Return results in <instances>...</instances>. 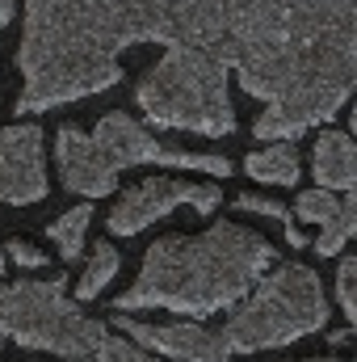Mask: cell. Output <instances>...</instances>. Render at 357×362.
Returning <instances> with one entry per match:
<instances>
[{"label":"cell","mask_w":357,"mask_h":362,"mask_svg":"<svg viewBox=\"0 0 357 362\" xmlns=\"http://www.w3.org/2000/svg\"><path fill=\"white\" fill-rule=\"evenodd\" d=\"M47 198V156H42V127L13 122L0 131V202L25 206Z\"/></svg>","instance_id":"ba28073f"},{"label":"cell","mask_w":357,"mask_h":362,"mask_svg":"<svg viewBox=\"0 0 357 362\" xmlns=\"http://www.w3.org/2000/svg\"><path fill=\"white\" fill-rule=\"evenodd\" d=\"M324 320H328V299L315 270L290 262L277 266L269 278H257V291L227 316L219 337L227 341V350H269L320 333Z\"/></svg>","instance_id":"8992f818"},{"label":"cell","mask_w":357,"mask_h":362,"mask_svg":"<svg viewBox=\"0 0 357 362\" xmlns=\"http://www.w3.org/2000/svg\"><path fill=\"white\" fill-rule=\"evenodd\" d=\"M315 181L341 194L357 185V148L345 131H324L315 139Z\"/></svg>","instance_id":"30bf717a"},{"label":"cell","mask_w":357,"mask_h":362,"mask_svg":"<svg viewBox=\"0 0 357 362\" xmlns=\"http://www.w3.org/2000/svg\"><path fill=\"white\" fill-rule=\"evenodd\" d=\"M135 42L210 51L265 101L257 135L298 139L353 93L357 0H25L17 114L114 89Z\"/></svg>","instance_id":"6da1fadb"},{"label":"cell","mask_w":357,"mask_h":362,"mask_svg":"<svg viewBox=\"0 0 357 362\" xmlns=\"http://www.w3.org/2000/svg\"><path fill=\"white\" fill-rule=\"evenodd\" d=\"M8 257H13L17 266H30V270L47 266V253H42V249H34V245H25V240H13V245H8Z\"/></svg>","instance_id":"d6986e66"},{"label":"cell","mask_w":357,"mask_h":362,"mask_svg":"<svg viewBox=\"0 0 357 362\" xmlns=\"http://www.w3.org/2000/svg\"><path fill=\"white\" fill-rule=\"evenodd\" d=\"M13 13H17V0H0V30L13 21Z\"/></svg>","instance_id":"44dd1931"},{"label":"cell","mask_w":357,"mask_h":362,"mask_svg":"<svg viewBox=\"0 0 357 362\" xmlns=\"http://www.w3.org/2000/svg\"><path fill=\"white\" fill-rule=\"evenodd\" d=\"M118 274V249H109V245H92V257L85 274H80V282H76V299H97L101 291H105V282Z\"/></svg>","instance_id":"5bb4252c"},{"label":"cell","mask_w":357,"mask_h":362,"mask_svg":"<svg viewBox=\"0 0 357 362\" xmlns=\"http://www.w3.org/2000/svg\"><path fill=\"white\" fill-rule=\"evenodd\" d=\"M337 299H341L345 320L357 325V257H341V270H337Z\"/></svg>","instance_id":"2e32d148"},{"label":"cell","mask_w":357,"mask_h":362,"mask_svg":"<svg viewBox=\"0 0 357 362\" xmlns=\"http://www.w3.org/2000/svg\"><path fill=\"white\" fill-rule=\"evenodd\" d=\"M240 211H257V215H269V219H286V206L273 202V198H261V194H240L236 198Z\"/></svg>","instance_id":"ac0fdd59"},{"label":"cell","mask_w":357,"mask_h":362,"mask_svg":"<svg viewBox=\"0 0 357 362\" xmlns=\"http://www.w3.org/2000/svg\"><path fill=\"white\" fill-rule=\"evenodd\" d=\"M139 110L169 131H198V135H231L236 110L227 93V64L202 47L173 42L156 68L139 81Z\"/></svg>","instance_id":"277c9868"},{"label":"cell","mask_w":357,"mask_h":362,"mask_svg":"<svg viewBox=\"0 0 357 362\" xmlns=\"http://www.w3.org/2000/svg\"><path fill=\"white\" fill-rule=\"evenodd\" d=\"M0 278H4V253H0Z\"/></svg>","instance_id":"603a6c76"},{"label":"cell","mask_w":357,"mask_h":362,"mask_svg":"<svg viewBox=\"0 0 357 362\" xmlns=\"http://www.w3.org/2000/svg\"><path fill=\"white\" fill-rule=\"evenodd\" d=\"M273 266V245L240 223H214L202 236H164L147 249L143 270L118 299V312L169 308L206 316L248 295Z\"/></svg>","instance_id":"7a4b0ae2"},{"label":"cell","mask_w":357,"mask_h":362,"mask_svg":"<svg viewBox=\"0 0 357 362\" xmlns=\"http://www.w3.org/2000/svg\"><path fill=\"white\" fill-rule=\"evenodd\" d=\"M89 219H92V206H72L63 219H55L51 223V240L59 245V253H63V262H80V253H85V232H89Z\"/></svg>","instance_id":"4fadbf2b"},{"label":"cell","mask_w":357,"mask_h":362,"mask_svg":"<svg viewBox=\"0 0 357 362\" xmlns=\"http://www.w3.org/2000/svg\"><path fill=\"white\" fill-rule=\"evenodd\" d=\"M341 211V198L332 194V189H303L298 198H294V215L303 219V223H328L332 215Z\"/></svg>","instance_id":"9a60e30c"},{"label":"cell","mask_w":357,"mask_h":362,"mask_svg":"<svg viewBox=\"0 0 357 362\" xmlns=\"http://www.w3.org/2000/svg\"><path fill=\"white\" fill-rule=\"evenodd\" d=\"M223 202V189L210 181H173V177H147L135 189H126L118 198V206L109 211V232L114 236H135L147 223L164 219L177 206H193L198 215H210Z\"/></svg>","instance_id":"52a82bcc"},{"label":"cell","mask_w":357,"mask_h":362,"mask_svg":"<svg viewBox=\"0 0 357 362\" xmlns=\"http://www.w3.org/2000/svg\"><path fill=\"white\" fill-rule=\"evenodd\" d=\"M97 362H156L152 354H143V346H135V341H122V337H101L97 341Z\"/></svg>","instance_id":"e0dca14e"},{"label":"cell","mask_w":357,"mask_h":362,"mask_svg":"<svg viewBox=\"0 0 357 362\" xmlns=\"http://www.w3.org/2000/svg\"><path fill=\"white\" fill-rule=\"evenodd\" d=\"M55 156H59V173L63 185L80 198H105L114 194L118 173L131 165H164V169H193L206 177H227L231 160L227 156H210V152H185V148H169L156 135H147L131 114L109 110L101 114V122L89 131L80 127H59L55 139Z\"/></svg>","instance_id":"3957f363"},{"label":"cell","mask_w":357,"mask_h":362,"mask_svg":"<svg viewBox=\"0 0 357 362\" xmlns=\"http://www.w3.org/2000/svg\"><path fill=\"white\" fill-rule=\"evenodd\" d=\"M118 329L143 346V350H156L164 358H177V362H236L227 341L198 325V320H173V325H147V320H135V316H122L118 312Z\"/></svg>","instance_id":"9c48e42d"},{"label":"cell","mask_w":357,"mask_h":362,"mask_svg":"<svg viewBox=\"0 0 357 362\" xmlns=\"http://www.w3.org/2000/svg\"><path fill=\"white\" fill-rule=\"evenodd\" d=\"M248 173L257 181H273V185H294L303 165H298V152L290 148V139H277L273 148H261L248 156Z\"/></svg>","instance_id":"8fae6325"},{"label":"cell","mask_w":357,"mask_h":362,"mask_svg":"<svg viewBox=\"0 0 357 362\" xmlns=\"http://www.w3.org/2000/svg\"><path fill=\"white\" fill-rule=\"evenodd\" d=\"M353 228H357V194H353V189H345V198H341V211H337L328 223H320L315 253H320V257H337V253L345 249V240L353 236Z\"/></svg>","instance_id":"7c38bea8"},{"label":"cell","mask_w":357,"mask_h":362,"mask_svg":"<svg viewBox=\"0 0 357 362\" xmlns=\"http://www.w3.org/2000/svg\"><path fill=\"white\" fill-rule=\"evenodd\" d=\"M286 240H290V249H307V236L298 228H290V219H286Z\"/></svg>","instance_id":"ffe728a7"},{"label":"cell","mask_w":357,"mask_h":362,"mask_svg":"<svg viewBox=\"0 0 357 362\" xmlns=\"http://www.w3.org/2000/svg\"><path fill=\"white\" fill-rule=\"evenodd\" d=\"M63 286H68V274L0 282V341L89 362L97 354V341L105 337V325L85 316Z\"/></svg>","instance_id":"5b68a950"},{"label":"cell","mask_w":357,"mask_h":362,"mask_svg":"<svg viewBox=\"0 0 357 362\" xmlns=\"http://www.w3.org/2000/svg\"><path fill=\"white\" fill-rule=\"evenodd\" d=\"M307 362H349V358H307Z\"/></svg>","instance_id":"7402d4cb"}]
</instances>
